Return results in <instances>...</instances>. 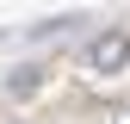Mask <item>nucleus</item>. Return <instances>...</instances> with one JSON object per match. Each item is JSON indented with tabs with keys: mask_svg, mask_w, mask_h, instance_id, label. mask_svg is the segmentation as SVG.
Masks as SVG:
<instances>
[{
	"mask_svg": "<svg viewBox=\"0 0 130 124\" xmlns=\"http://www.w3.org/2000/svg\"><path fill=\"white\" fill-rule=\"evenodd\" d=\"M87 68L93 74H124L130 68V31H99L87 43Z\"/></svg>",
	"mask_w": 130,
	"mask_h": 124,
	"instance_id": "1",
	"label": "nucleus"
},
{
	"mask_svg": "<svg viewBox=\"0 0 130 124\" xmlns=\"http://www.w3.org/2000/svg\"><path fill=\"white\" fill-rule=\"evenodd\" d=\"M118 124H130V118H118Z\"/></svg>",
	"mask_w": 130,
	"mask_h": 124,
	"instance_id": "2",
	"label": "nucleus"
}]
</instances>
